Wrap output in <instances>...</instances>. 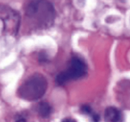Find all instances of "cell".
<instances>
[{"mask_svg":"<svg viewBox=\"0 0 130 122\" xmlns=\"http://www.w3.org/2000/svg\"><path fill=\"white\" fill-rule=\"evenodd\" d=\"M105 119L107 121H121L123 120L121 112L114 107H109L105 111Z\"/></svg>","mask_w":130,"mask_h":122,"instance_id":"cell-4","label":"cell"},{"mask_svg":"<svg viewBox=\"0 0 130 122\" xmlns=\"http://www.w3.org/2000/svg\"><path fill=\"white\" fill-rule=\"evenodd\" d=\"M48 87L46 80L40 74H34L25 80L19 87L18 93L22 99L34 101L41 99Z\"/></svg>","mask_w":130,"mask_h":122,"instance_id":"cell-2","label":"cell"},{"mask_svg":"<svg viewBox=\"0 0 130 122\" xmlns=\"http://www.w3.org/2000/svg\"><path fill=\"white\" fill-rule=\"evenodd\" d=\"M87 71L85 61L78 57H74L71 60L68 68L57 75L56 82L58 85H62L70 80L81 78L86 74Z\"/></svg>","mask_w":130,"mask_h":122,"instance_id":"cell-3","label":"cell"},{"mask_svg":"<svg viewBox=\"0 0 130 122\" xmlns=\"http://www.w3.org/2000/svg\"><path fill=\"white\" fill-rule=\"evenodd\" d=\"M81 110H82V111L84 113H85V114H90L91 113V109L90 106H88V105H83V106L82 107V108H81Z\"/></svg>","mask_w":130,"mask_h":122,"instance_id":"cell-6","label":"cell"},{"mask_svg":"<svg viewBox=\"0 0 130 122\" xmlns=\"http://www.w3.org/2000/svg\"><path fill=\"white\" fill-rule=\"evenodd\" d=\"M38 111L41 116L43 118H48L52 113V107L48 103L42 102L39 103V105H38Z\"/></svg>","mask_w":130,"mask_h":122,"instance_id":"cell-5","label":"cell"},{"mask_svg":"<svg viewBox=\"0 0 130 122\" xmlns=\"http://www.w3.org/2000/svg\"><path fill=\"white\" fill-rule=\"evenodd\" d=\"M30 19L36 20L40 27L49 26L55 19V9L46 0H32L25 10Z\"/></svg>","mask_w":130,"mask_h":122,"instance_id":"cell-1","label":"cell"}]
</instances>
